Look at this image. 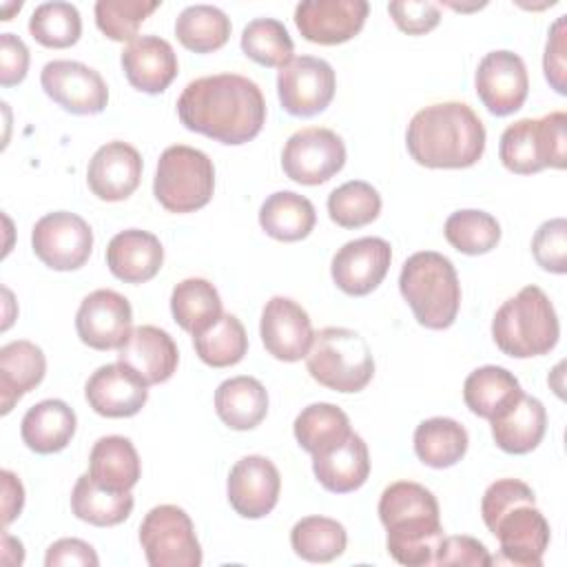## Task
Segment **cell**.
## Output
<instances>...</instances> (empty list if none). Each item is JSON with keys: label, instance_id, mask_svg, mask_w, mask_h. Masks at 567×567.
Masks as SVG:
<instances>
[{"label": "cell", "instance_id": "cell-52", "mask_svg": "<svg viewBox=\"0 0 567 567\" xmlns=\"http://www.w3.org/2000/svg\"><path fill=\"white\" fill-rule=\"evenodd\" d=\"M47 567H62V565H82V567H97L100 558L95 549L80 540V538H60L55 540L44 556Z\"/></svg>", "mask_w": 567, "mask_h": 567}, {"label": "cell", "instance_id": "cell-15", "mask_svg": "<svg viewBox=\"0 0 567 567\" xmlns=\"http://www.w3.org/2000/svg\"><path fill=\"white\" fill-rule=\"evenodd\" d=\"M133 321L131 303L124 295L100 288L86 295L75 312V330L84 346L93 350L120 348Z\"/></svg>", "mask_w": 567, "mask_h": 567}, {"label": "cell", "instance_id": "cell-53", "mask_svg": "<svg viewBox=\"0 0 567 567\" xmlns=\"http://www.w3.org/2000/svg\"><path fill=\"white\" fill-rule=\"evenodd\" d=\"M2 487H4V498H2L4 516H2V520H4V525H9L22 512L24 489H22V483L18 481V476L9 470L2 472Z\"/></svg>", "mask_w": 567, "mask_h": 567}, {"label": "cell", "instance_id": "cell-38", "mask_svg": "<svg viewBox=\"0 0 567 567\" xmlns=\"http://www.w3.org/2000/svg\"><path fill=\"white\" fill-rule=\"evenodd\" d=\"M177 40L195 53L221 49L230 38V18L213 4H190L175 20Z\"/></svg>", "mask_w": 567, "mask_h": 567}, {"label": "cell", "instance_id": "cell-43", "mask_svg": "<svg viewBox=\"0 0 567 567\" xmlns=\"http://www.w3.org/2000/svg\"><path fill=\"white\" fill-rule=\"evenodd\" d=\"M379 213L381 195L363 179H350L328 195V215L341 228L368 226L379 217Z\"/></svg>", "mask_w": 567, "mask_h": 567}, {"label": "cell", "instance_id": "cell-5", "mask_svg": "<svg viewBox=\"0 0 567 567\" xmlns=\"http://www.w3.org/2000/svg\"><path fill=\"white\" fill-rule=\"evenodd\" d=\"M560 326L549 297L538 286H525L503 301L492 319L498 350L514 359L540 357L558 343Z\"/></svg>", "mask_w": 567, "mask_h": 567}, {"label": "cell", "instance_id": "cell-6", "mask_svg": "<svg viewBox=\"0 0 567 567\" xmlns=\"http://www.w3.org/2000/svg\"><path fill=\"white\" fill-rule=\"evenodd\" d=\"M310 377L334 392H361L374 377V359L368 341L350 328L330 326L315 332L306 354Z\"/></svg>", "mask_w": 567, "mask_h": 567}, {"label": "cell", "instance_id": "cell-16", "mask_svg": "<svg viewBox=\"0 0 567 567\" xmlns=\"http://www.w3.org/2000/svg\"><path fill=\"white\" fill-rule=\"evenodd\" d=\"M365 0H303L295 9L299 33L315 44H341L352 40L365 24Z\"/></svg>", "mask_w": 567, "mask_h": 567}, {"label": "cell", "instance_id": "cell-18", "mask_svg": "<svg viewBox=\"0 0 567 567\" xmlns=\"http://www.w3.org/2000/svg\"><path fill=\"white\" fill-rule=\"evenodd\" d=\"M489 532L498 538L505 563L518 567H540L549 545V523L536 503H518L507 509Z\"/></svg>", "mask_w": 567, "mask_h": 567}, {"label": "cell", "instance_id": "cell-3", "mask_svg": "<svg viewBox=\"0 0 567 567\" xmlns=\"http://www.w3.org/2000/svg\"><path fill=\"white\" fill-rule=\"evenodd\" d=\"M379 518L388 529L390 556L408 567L436 563L439 547L445 538L436 496L414 483L396 481L381 492Z\"/></svg>", "mask_w": 567, "mask_h": 567}, {"label": "cell", "instance_id": "cell-46", "mask_svg": "<svg viewBox=\"0 0 567 567\" xmlns=\"http://www.w3.org/2000/svg\"><path fill=\"white\" fill-rule=\"evenodd\" d=\"M532 255L543 270L563 275L567 270V221L563 217L543 221L532 237Z\"/></svg>", "mask_w": 567, "mask_h": 567}, {"label": "cell", "instance_id": "cell-7", "mask_svg": "<svg viewBox=\"0 0 567 567\" xmlns=\"http://www.w3.org/2000/svg\"><path fill=\"white\" fill-rule=\"evenodd\" d=\"M567 115L551 111L543 117H523L509 124L498 144L503 166L518 175H532L547 166L565 168L567 164Z\"/></svg>", "mask_w": 567, "mask_h": 567}, {"label": "cell", "instance_id": "cell-13", "mask_svg": "<svg viewBox=\"0 0 567 567\" xmlns=\"http://www.w3.org/2000/svg\"><path fill=\"white\" fill-rule=\"evenodd\" d=\"M474 86L478 100L492 115L505 117L516 113L525 104L529 91L523 58L507 49L485 53L476 66Z\"/></svg>", "mask_w": 567, "mask_h": 567}, {"label": "cell", "instance_id": "cell-49", "mask_svg": "<svg viewBox=\"0 0 567 567\" xmlns=\"http://www.w3.org/2000/svg\"><path fill=\"white\" fill-rule=\"evenodd\" d=\"M494 563V558L489 556L487 547L472 538V536H445L439 554H436V563L441 567L447 565H467V567H489Z\"/></svg>", "mask_w": 567, "mask_h": 567}, {"label": "cell", "instance_id": "cell-1", "mask_svg": "<svg viewBox=\"0 0 567 567\" xmlns=\"http://www.w3.org/2000/svg\"><path fill=\"white\" fill-rule=\"evenodd\" d=\"M179 122L215 142L239 146L266 124L261 89L246 75L217 73L188 82L177 97Z\"/></svg>", "mask_w": 567, "mask_h": 567}, {"label": "cell", "instance_id": "cell-2", "mask_svg": "<svg viewBox=\"0 0 567 567\" xmlns=\"http://www.w3.org/2000/svg\"><path fill=\"white\" fill-rule=\"evenodd\" d=\"M405 146L427 168H467L485 151V126L465 102H439L414 113Z\"/></svg>", "mask_w": 567, "mask_h": 567}, {"label": "cell", "instance_id": "cell-37", "mask_svg": "<svg viewBox=\"0 0 567 567\" xmlns=\"http://www.w3.org/2000/svg\"><path fill=\"white\" fill-rule=\"evenodd\" d=\"M171 312L179 328L190 334H199L224 315L217 288L202 277H188L173 288Z\"/></svg>", "mask_w": 567, "mask_h": 567}, {"label": "cell", "instance_id": "cell-11", "mask_svg": "<svg viewBox=\"0 0 567 567\" xmlns=\"http://www.w3.org/2000/svg\"><path fill=\"white\" fill-rule=\"evenodd\" d=\"M35 257L51 270H78L93 250V230L75 213L55 210L40 217L31 230Z\"/></svg>", "mask_w": 567, "mask_h": 567}, {"label": "cell", "instance_id": "cell-31", "mask_svg": "<svg viewBox=\"0 0 567 567\" xmlns=\"http://www.w3.org/2000/svg\"><path fill=\"white\" fill-rule=\"evenodd\" d=\"M89 474L106 489L131 492L142 474L135 445L120 434L97 439L89 454Z\"/></svg>", "mask_w": 567, "mask_h": 567}, {"label": "cell", "instance_id": "cell-26", "mask_svg": "<svg viewBox=\"0 0 567 567\" xmlns=\"http://www.w3.org/2000/svg\"><path fill=\"white\" fill-rule=\"evenodd\" d=\"M47 372V359L40 346L27 339L4 343L0 348V408L9 414L11 408L33 388Z\"/></svg>", "mask_w": 567, "mask_h": 567}, {"label": "cell", "instance_id": "cell-35", "mask_svg": "<svg viewBox=\"0 0 567 567\" xmlns=\"http://www.w3.org/2000/svg\"><path fill=\"white\" fill-rule=\"evenodd\" d=\"M71 512L75 518L95 525L111 527L124 523L133 512L131 492H113L97 485L91 474H82L71 492Z\"/></svg>", "mask_w": 567, "mask_h": 567}, {"label": "cell", "instance_id": "cell-28", "mask_svg": "<svg viewBox=\"0 0 567 567\" xmlns=\"http://www.w3.org/2000/svg\"><path fill=\"white\" fill-rule=\"evenodd\" d=\"M496 445L507 454H527L538 447L547 430L545 405L529 394H520L503 414L489 421Z\"/></svg>", "mask_w": 567, "mask_h": 567}, {"label": "cell", "instance_id": "cell-21", "mask_svg": "<svg viewBox=\"0 0 567 567\" xmlns=\"http://www.w3.org/2000/svg\"><path fill=\"white\" fill-rule=\"evenodd\" d=\"M148 385L124 363L100 365L86 381L84 394L95 414L106 419H126L137 414L146 399Z\"/></svg>", "mask_w": 567, "mask_h": 567}, {"label": "cell", "instance_id": "cell-36", "mask_svg": "<svg viewBox=\"0 0 567 567\" xmlns=\"http://www.w3.org/2000/svg\"><path fill=\"white\" fill-rule=\"evenodd\" d=\"M292 432L297 443L315 456L343 443L352 427L348 414L341 408L332 403H310L297 414Z\"/></svg>", "mask_w": 567, "mask_h": 567}, {"label": "cell", "instance_id": "cell-50", "mask_svg": "<svg viewBox=\"0 0 567 567\" xmlns=\"http://www.w3.org/2000/svg\"><path fill=\"white\" fill-rule=\"evenodd\" d=\"M567 16H560L551 29H549V38L545 44V55H543V71L547 82L551 84V89L560 95H567V64H565V20Z\"/></svg>", "mask_w": 567, "mask_h": 567}, {"label": "cell", "instance_id": "cell-41", "mask_svg": "<svg viewBox=\"0 0 567 567\" xmlns=\"http://www.w3.org/2000/svg\"><path fill=\"white\" fill-rule=\"evenodd\" d=\"M445 239L463 255H485L501 241V224L485 210L463 208L452 213L443 226Z\"/></svg>", "mask_w": 567, "mask_h": 567}, {"label": "cell", "instance_id": "cell-29", "mask_svg": "<svg viewBox=\"0 0 567 567\" xmlns=\"http://www.w3.org/2000/svg\"><path fill=\"white\" fill-rule=\"evenodd\" d=\"M75 412L60 399H44L27 410L20 423V436L35 454H55L64 450L75 434Z\"/></svg>", "mask_w": 567, "mask_h": 567}, {"label": "cell", "instance_id": "cell-39", "mask_svg": "<svg viewBox=\"0 0 567 567\" xmlns=\"http://www.w3.org/2000/svg\"><path fill=\"white\" fill-rule=\"evenodd\" d=\"M295 554L308 563H330L346 551V527L328 516H306L290 529Z\"/></svg>", "mask_w": 567, "mask_h": 567}, {"label": "cell", "instance_id": "cell-23", "mask_svg": "<svg viewBox=\"0 0 567 567\" xmlns=\"http://www.w3.org/2000/svg\"><path fill=\"white\" fill-rule=\"evenodd\" d=\"M117 361L133 370L146 385H155L173 377L179 352L166 330L157 326H137L117 348Z\"/></svg>", "mask_w": 567, "mask_h": 567}, {"label": "cell", "instance_id": "cell-14", "mask_svg": "<svg viewBox=\"0 0 567 567\" xmlns=\"http://www.w3.org/2000/svg\"><path fill=\"white\" fill-rule=\"evenodd\" d=\"M44 93L73 115H95L106 109L109 89L102 75L75 60H51L42 66Z\"/></svg>", "mask_w": 567, "mask_h": 567}, {"label": "cell", "instance_id": "cell-4", "mask_svg": "<svg viewBox=\"0 0 567 567\" xmlns=\"http://www.w3.org/2000/svg\"><path fill=\"white\" fill-rule=\"evenodd\" d=\"M399 290L423 328L445 330L456 321L461 284L445 255L434 250L410 255L399 275Z\"/></svg>", "mask_w": 567, "mask_h": 567}, {"label": "cell", "instance_id": "cell-24", "mask_svg": "<svg viewBox=\"0 0 567 567\" xmlns=\"http://www.w3.org/2000/svg\"><path fill=\"white\" fill-rule=\"evenodd\" d=\"M122 69L128 84L142 93H162L177 75V55L159 35H137L122 51Z\"/></svg>", "mask_w": 567, "mask_h": 567}, {"label": "cell", "instance_id": "cell-48", "mask_svg": "<svg viewBox=\"0 0 567 567\" xmlns=\"http://www.w3.org/2000/svg\"><path fill=\"white\" fill-rule=\"evenodd\" d=\"M394 24L408 35H423L432 31L441 20V9L425 0H394L388 4Z\"/></svg>", "mask_w": 567, "mask_h": 567}, {"label": "cell", "instance_id": "cell-40", "mask_svg": "<svg viewBox=\"0 0 567 567\" xmlns=\"http://www.w3.org/2000/svg\"><path fill=\"white\" fill-rule=\"evenodd\" d=\"M193 346L197 357L210 368H228L239 363L248 352V337L244 323L224 312L213 326L193 334Z\"/></svg>", "mask_w": 567, "mask_h": 567}, {"label": "cell", "instance_id": "cell-47", "mask_svg": "<svg viewBox=\"0 0 567 567\" xmlns=\"http://www.w3.org/2000/svg\"><path fill=\"white\" fill-rule=\"evenodd\" d=\"M518 503H536L534 489L527 483H523L518 478H498V481H494L485 489L483 501H481V516H483V523L487 525V529L507 509H512Z\"/></svg>", "mask_w": 567, "mask_h": 567}, {"label": "cell", "instance_id": "cell-51", "mask_svg": "<svg viewBox=\"0 0 567 567\" xmlns=\"http://www.w3.org/2000/svg\"><path fill=\"white\" fill-rule=\"evenodd\" d=\"M27 69H29L27 44L13 33H2L0 35V84L2 86L20 84L27 78Z\"/></svg>", "mask_w": 567, "mask_h": 567}, {"label": "cell", "instance_id": "cell-30", "mask_svg": "<svg viewBox=\"0 0 567 567\" xmlns=\"http://www.w3.org/2000/svg\"><path fill=\"white\" fill-rule=\"evenodd\" d=\"M215 412L230 430H252L268 414V392L255 377H230L215 390Z\"/></svg>", "mask_w": 567, "mask_h": 567}, {"label": "cell", "instance_id": "cell-32", "mask_svg": "<svg viewBox=\"0 0 567 567\" xmlns=\"http://www.w3.org/2000/svg\"><path fill=\"white\" fill-rule=\"evenodd\" d=\"M523 388L518 379L501 365H483L467 374L463 383V401L465 405L487 421L503 414L518 396Z\"/></svg>", "mask_w": 567, "mask_h": 567}, {"label": "cell", "instance_id": "cell-33", "mask_svg": "<svg viewBox=\"0 0 567 567\" xmlns=\"http://www.w3.org/2000/svg\"><path fill=\"white\" fill-rule=\"evenodd\" d=\"M317 224L315 206L292 190H277L259 208V226L277 241L306 239Z\"/></svg>", "mask_w": 567, "mask_h": 567}, {"label": "cell", "instance_id": "cell-20", "mask_svg": "<svg viewBox=\"0 0 567 567\" xmlns=\"http://www.w3.org/2000/svg\"><path fill=\"white\" fill-rule=\"evenodd\" d=\"M259 334L268 354L279 361H299L312 343V321L308 312L290 297H272L261 310Z\"/></svg>", "mask_w": 567, "mask_h": 567}, {"label": "cell", "instance_id": "cell-42", "mask_svg": "<svg viewBox=\"0 0 567 567\" xmlns=\"http://www.w3.org/2000/svg\"><path fill=\"white\" fill-rule=\"evenodd\" d=\"M241 51L261 66L281 69L292 60L295 44L284 22L275 18H255L241 31Z\"/></svg>", "mask_w": 567, "mask_h": 567}, {"label": "cell", "instance_id": "cell-17", "mask_svg": "<svg viewBox=\"0 0 567 567\" xmlns=\"http://www.w3.org/2000/svg\"><path fill=\"white\" fill-rule=\"evenodd\" d=\"M392 248L381 237H359L343 244L332 257V281L350 297L370 295L388 275Z\"/></svg>", "mask_w": 567, "mask_h": 567}, {"label": "cell", "instance_id": "cell-8", "mask_svg": "<svg viewBox=\"0 0 567 567\" xmlns=\"http://www.w3.org/2000/svg\"><path fill=\"white\" fill-rule=\"evenodd\" d=\"M215 190V166L210 157L193 146L173 144L157 162L153 195L171 213L204 208Z\"/></svg>", "mask_w": 567, "mask_h": 567}, {"label": "cell", "instance_id": "cell-34", "mask_svg": "<svg viewBox=\"0 0 567 567\" xmlns=\"http://www.w3.org/2000/svg\"><path fill=\"white\" fill-rule=\"evenodd\" d=\"M470 445L467 430L447 416H432L414 430V452L421 463L443 470L456 465Z\"/></svg>", "mask_w": 567, "mask_h": 567}, {"label": "cell", "instance_id": "cell-22", "mask_svg": "<svg viewBox=\"0 0 567 567\" xmlns=\"http://www.w3.org/2000/svg\"><path fill=\"white\" fill-rule=\"evenodd\" d=\"M142 179V157L126 142H106L89 159L86 182L95 197L122 202L135 193Z\"/></svg>", "mask_w": 567, "mask_h": 567}, {"label": "cell", "instance_id": "cell-44", "mask_svg": "<svg viewBox=\"0 0 567 567\" xmlns=\"http://www.w3.org/2000/svg\"><path fill=\"white\" fill-rule=\"evenodd\" d=\"M29 33L49 49H66L80 40L82 18L71 2H42L29 18Z\"/></svg>", "mask_w": 567, "mask_h": 567}, {"label": "cell", "instance_id": "cell-12", "mask_svg": "<svg viewBox=\"0 0 567 567\" xmlns=\"http://www.w3.org/2000/svg\"><path fill=\"white\" fill-rule=\"evenodd\" d=\"M334 69L315 55H299L277 73V93L284 111L295 117H312L326 111L334 97Z\"/></svg>", "mask_w": 567, "mask_h": 567}, {"label": "cell", "instance_id": "cell-25", "mask_svg": "<svg viewBox=\"0 0 567 567\" xmlns=\"http://www.w3.org/2000/svg\"><path fill=\"white\" fill-rule=\"evenodd\" d=\"M164 264V248L159 239L140 228H128L117 235L106 246V266L120 281L144 284L153 279Z\"/></svg>", "mask_w": 567, "mask_h": 567}, {"label": "cell", "instance_id": "cell-9", "mask_svg": "<svg viewBox=\"0 0 567 567\" xmlns=\"http://www.w3.org/2000/svg\"><path fill=\"white\" fill-rule=\"evenodd\" d=\"M140 543L151 567H199L202 547L190 516L177 505L148 509L140 525Z\"/></svg>", "mask_w": 567, "mask_h": 567}, {"label": "cell", "instance_id": "cell-27", "mask_svg": "<svg viewBox=\"0 0 567 567\" xmlns=\"http://www.w3.org/2000/svg\"><path fill=\"white\" fill-rule=\"evenodd\" d=\"M312 472L328 492L348 494L359 489L370 474V454L365 441L350 432V436L337 447L312 456Z\"/></svg>", "mask_w": 567, "mask_h": 567}, {"label": "cell", "instance_id": "cell-10", "mask_svg": "<svg viewBox=\"0 0 567 567\" xmlns=\"http://www.w3.org/2000/svg\"><path fill=\"white\" fill-rule=\"evenodd\" d=\"M346 164L343 140L323 126H308L292 133L281 151L284 173L306 186H319L334 177Z\"/></svg>", "mask_w": 567, "mask_h": 567}, {"label": "cell", "instance_id": "cell-45", "mask_svg": "<svg viewBox=\"0 0 567 567\" xmlns=\"http://www.w3.org/2000/svg\"><path fill=\"white\" fill-rule=\"evenodd\" d=\"M159 7V0H97L95 24L113 42L137 38L140 24Z\"/></svg>", "mask_w": 567, "mask_h": 567}, {"label": "cell", "instance_id": "cell-19", "mask_svg": "<svg viewBox=\"0 0 567 567\" xmlns=\"http://www.w3.org/2000/svg\"><path fill=\"white\" fill-rule=\"evenodd\" d=\"M281 476L275 463L259 454L239 458L228 474L226 492L230 507L244 518H264L279 501Z\"/></svg>", "mask_w": 567, "mask_h": 567}]
</instances>
